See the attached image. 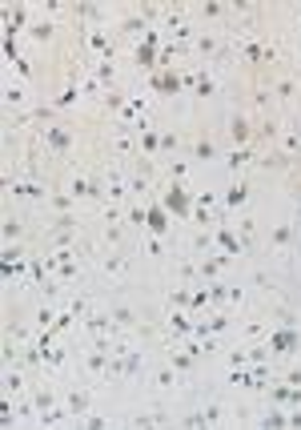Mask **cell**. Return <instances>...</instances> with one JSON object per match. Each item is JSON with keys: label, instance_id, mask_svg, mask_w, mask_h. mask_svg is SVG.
<instances>
[{"label": "cell", "instance_id": "obj_1", "mask_svg": "<svg viewBox=\"0 0 301 430\" xmlns=\"http://www.w3.org/2000/svg\"><path fill=\"white\" fill-rule=\"evenodd\" d=\"M293 342H297L293 334H277V338H273V346H277V350H293Z\"/></svg>", "mask_w": 301, "mask_h": 430}]
</instances>
